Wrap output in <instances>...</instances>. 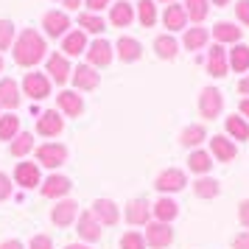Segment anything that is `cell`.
Listing matches in <instances>:
<instances>
[{
  "instance_id": "cell-1",
  "label": "cell",
  "mask_w": 249,
  "mask_h": 249,
  "mask_svg": "<svg viewBox=\"0 0 249 249\" xmlns=\"http://www.w3.org/2000/svg\"><path fill=\"white\" fill-rule=\"evenodd\" d=\"M12 51H14V62L20 68H34L36 62L45 59V51H48L45 36L39 31H34V28H25L23 34H17Z\"/></svg>"
},
{
  "instance_id": "cell-2",
  "label": "cell",
  "mask_w": 249,
  "mask_h": 249,
  "mask_svg": "<svg viewBox=\"0 0 249 249\" xmlns=\"http://www.w3.org/2000/svg\"><path fill=\"white\" fill-rule=\"evenodd\" d=\"M36 154V165H45V168H59L68 162V146L65 143H45V146L34 148Z\"/></svg>"
},
{
  "instance_id": "cell-3",
  "label": "cell",
  "mask_w": 249,
  "mask_h": 249,
  "mask_svg": "<svg viewBox=\"0 0 249 249\" xmlns=\"http://www.w3.org/2000/svg\"><path fill=\"white\" fill-rule=\"evenodd\" d=\"M221 109H224V95H221V90L218 87H204L202 95H199V112H202V118L204 121H213V118L221 115Z\"/></svg>"
},
{
  "instance_id": "cell-4",
  "label": "cell",
  "mask_w": 249,
  "mask_h": 249,
  "mask_svg": "<svg viewBox=\"0 0 249 249\" xmlns=\"http://www.w3.org/2000/svg\"><path fill=\"white\" fill-rule=\"evenodd\" d=\"M146 247L151 249H165L171 247V241H174V230L171 224H162V221H148L146 224Z\"/></svg>"
},
{
  "instance_id": "cell-5",
  "label": "cell",
  "mask_w": 249,
  "mask_h": 249,
  "mask_svg": "<svg viewBox=\"0 0 249 249\" xmlns=\"http://www.w3.org/2000/svg\"><path fill=\"white\" fill-rule=\"evenodd\" d=\"M23 92L28 98H34V101H42L51 95V79H48L45 73H25L23 76Z\"/></svg>"
},
{
  "instance_id": "cell-6",
  "label": "cell",
  "mask_w": 249,
  "mask_h": 249,
  "mask_svg": "<svg viewBox=\"0 0 249 249\" xmlns=\"http://www.w3.org/2000/svg\"><path fill=\"white\" fill-rule=\"evenodd\" d=\"M185 185H188V174L182 168H165L157 179H154V188H157L160 193H177V191H182Z\"/></svg>"
},
{
  "instance_id": "cell-7",
  "label": "cell",
  "mask_w": 249,
  "mask_h": 249,
  "mask_svg": "<svg viewBox=\"0 0 249 249\" xmlns=\"http://www.w3.org/2000/svg\"><path fill=\"white\" fill-rule=\"evenodd\" d=\"M76 232H79V238L81 241H87V244L101 241V221L92 215V210L79 213V218H76Z\"/></svg>"
},
{
  "instance_id": "cell-8",
  "label": "cell",
  "mask_w": 249,
  "mask_h": 249,
  "mask_svg": "<svg viewBox=\"0 0 249 249\" xmlns=\"http://www.w3.org/2000/svg\"><path fill=\"white\" fill-rule=\"evenodd\" d=\"M70 188H73L70 177H65V174H51V177L39 185V193H42L45 199H65L70 193Z\"/></svg>"
},
{
  "instance_id": "cell-9",
  "label": "cell",
  "mask_w": 249,
  "mask_h": 249,
  "mask_svg": "<svg viewBox=\"0 0 249 249\" xmlns=\"http://www.w3.org/2000/svg\"><path fill=\"white\" fill-rule=\"evenodd\" d=\"M62 129H65V118H62L59 109H48V112H42L36 118V135L56 137V135H62Z\"/></svg>"
},
{
  "instance_id": "cell-10",
  "label": "cell",
  "mask_w": 249,
  "mask_h": 249,
  "mask_svg": "<svg viewBox=\"0 0 249 249\" xmlns=\"http://www.w3.org/2000/svg\"><path fill=\"white\" fill-rule=\"evenodd\" d=\"M115 56V48L107 39H95L92 45H87V65L90 68H107Z\"/></svg>"
},
{
  "instance_id": "cell-11",
  "label": "cell",
  "mask_w": 249,
  "mask_h": 249,
  "mask_svg": "<svg viewBox=\"0 0 249 249\" xmlns=\"http://www.w3.org/2000/svg\"><path fill=\"white\" fill-rule=\"evenodd\" d=\"M14 185H20L25 191L39 188L42 185V179H39V165L36 162H17V168H14Z\"/></svg>"
},
{
  "instance_id": "cell-12",
  "label": "cell",
  "mask_w": 249,
  "mask_h": 249,
  "mask_svg": "<svg viewBox=\"0 0 249 249\" xmlns=\"http://www.w3.org/2000/svg\"><path fill=\"white\" fill-rule=\"evenodd\" d=\"M76 218H79V204L73 199H59L56 207L51 210V221L56 227H70Z\"/></svg>"
},
{
  "instance_id": "cell-13",
  "label": "cell",
  "mask_w": 249,
  "mask_h": 249,
  "mask_svg": "<svg viewBox=\"0 0 249 249\" xmlns=\"http://www.w3.org/2000/svg\"><path fill=\"white\" fill-rule=\"evenodd\" d=\"M238 154L235 140H230L227 135H213L210 137V157H215L218 162H232Z\"/></svg>"
},
{
  "instance_id": "cell-14",
  "label": "cell",
  "mask_w": 249,
  "mask_h": 249,
  "mask_svg": "<svg viewBox=\"0 0 249 249\" xmlns=\"http://www.w3.org/2000/svg\"><path fill=\"white\" fill-rule=\"evenodd\" d=\"M56 107L62 115H68V118H79L84 112V101H81V95L76 90H62L56 95Z\"/></svg>"
},
{
  "instance_id": "cell-15",
  "label": "cell",
  "mask_w": 249,
  "mask_h": 249,
  "mask_svg": "<svg viewBox=\"0 0 249 249\" xmlns=\"http://www.w3.org/2000/svg\"><path fill=\"white\" fill-rule=\"evenodd\" d=\"M42 28H45L48 36H65L70 28V17L65 12H45L42 14Z\"/></svg>"
},
{
  "instance_id": "cell-16",
  "label": "cell",
  "mask_w": 249,
  "mask_h": 249,
  "mask_svg": "<svg viewBox=\"0 0 249 249\" xmlns=\"http://www.w3.org/2000/svg\"><path fill=\"white\" fill-rule=\"evenodd\" d=\"M48 79L56 81V84H65V81L70 79V73H73V68H70V59L65 56V53H51L48 56Z\"/></svg>"
},
{
  "instance_id": "cell-17",
  "label": "cell",
  "mask_w": 249,
  "mask_h": 249,
  "mask_svg": "<svg viewBox=\"0 0 249 249\" xmlns=\"http://www.w3.org/2000/svg\"><path fill=\"white\" fill-rule=\"evenodd\" d=\"M227 70H230V62H227L224 45H210V53H207V73H210L213 79H224Z\"/></svg>"
},
{
  "instance_id": "cell-18",
  "label": "cell",
  "mask_w": 249,
  "mask_h": 249,
  "mask_svg": "<svg viewBox=\"0 0 249 249\" xmlns=\"http://www.w3.org/2000/svg\"><path fill=\"white\" fill-rule=\"evenodd\" d=\"M101 84V76L95 73V68H90L87 62L73 68V87L76 90H95Z\"/></svg>"
},
{
  "instance_id": "cell-19",
  "label": "cell",
  "mask_w": 249,
  "mask_h": 249,
  "mask_svg": "<svg viewBox=\"0 0 249 249\" xmlns=\"http://www.w3.org/2000/svg\"><path fill=\"white\" fill-rule=\"evenodd\" d=\"M126 221L132 227H143L151 221V204L146 199H132L126 204Z\"/></svg>"
},
{
  "instance_id": "cell-20",
  "label": "cell",
  "mask_w": 249,
  "mask_h": 249,
  "mask_svg": "<svg viewBox=\"0 0 249 249\" xmlns=\"http://www.w3.org/2000/svg\"><path fill=\"white\" fill-rule=\"evenodd\" d=\"M109 23L115 28H126L135 23V6L129 0H115V6H109Z\"/></svg>"
},
{
  "instance_id": "cell-21",
  "label": "cell",
  "mask_w": 249,
  "mask_h": 249,
  "mask_svg": "<svg viewBox=\"0 0 249 249\" xmlns=\"http://www.w3.org/2000/svg\"><path fill=\"white\" fill-rule=\"evenodd\" d=\"M92 215L101 221V227H115L118 218H121V213H118V207H115L112 199H95L92 202Z\"/></svg>"
},
{
  "instance_id": "cell-22",
  "label": "cell",
  "mask_w": 249,
  "mask_h": 249,
  "mask_svg": "<svg viewBox=\"0 0 249 249\" xmlns=\"http://www.w3.org/2000/svg\"><path fill=\"white\" fill-rule=\"evenodd\" d=\"M151 215L154 221H162V224H171L177 215H179V204L174 202L171 196H160L157 202L151 204Z\"/></svg>"
},
{
  "instance_id": "cell-23",
  "label": "cell",
  "mask_w": 249,
  "mask_h": 249,
  "mask_svg": "<svg viewBox=\"0 0 249 249\" xmlns=\"http://www.w3.org/2000/svg\"><path fill=\"white\" fill-rule=\"evenodd\" d=\"M162 23H165L168 31H182V28H188L185 6H182V3H171V6H165V12H162Z\"/></svg>"
},
{
  "instance_id": "cell-24",
  "label": "cell",
  "mask_w": 249,
  "mask_h": 249,
  "mask_svg": "<svg viewBox=\"0 0 249 249\" xmlns=\"http://www.w3.org/2000/svg\"><path fill=\"white\" fill-rule=\"evenodd\" d=\"M0 107L3 109H17L20 107V84L14 79H0Z\"/></svg>"
},
{
  "instance_id": "cell-25",
  "label": "cell",
  "mask_w": 249,
  "mask_h": 249,
  "mask_svg": "<svg viewBox=\"0 0 249 249\" xmlns=\"http://www.w3.org/2000/svg\"><path fill=\"white\" fill-rule=\"evenodd\" d=\"M115 53L121 62H137V59L143 56V45L132 39V36H121L118 42H115Z\"/></svg>"
},
{
  "instance_id": "cell-26",
  "label": "cell",
  "mask_w": 249,
  "mask_h": 249,
  "mask_svg": "<svg viewBox=\"0 0 249 249\" xmlns=\"http://www.w3.org/2000/svg\"><path fill=\"white\" fill-rule=\"evenodd\" d=\"M62 53H65V56L87 53V34H84V31H70V34H65L62 36Z\"/></svg>"
},
{
  "instance_id": "cell-27",
  "label": "cell",
  "mask_w": 249,
  "mask_h": 249,
  "mask_svg": "<svg viewBox=\"0 0 249 249\" xmlns=\"http://www.w3.org/2000/svg\"><path fill=\"white\" fill-rule=\"evenodd\" d=\"M241 34H244V31H241L235 23H215V25H213L215 45H227V42L238 45V42H241Z\"/></svg>"
},
{
  "instance_id": "cell-28",
  "label": "cell",
  "mask_w": 249,
  "mask_h": 249,
  "mask_svg": "<svg viewBox=\"0 0 249 249\" xmlns=\"http://www.w3.org/2000/svg\"><path fill=\"white\" fill-rule=\"evenodd\" d=\"M188 168L193 174H199V177H207V171L213 168V157H210V151H204V148H193L191 157H188Z\"/></svg>"
},
{
  "instance_id": "cell-29",
  "label": "cell",
  "mask_w": 249,
  "mask_h": 249,
  "mask_svg": "<svg viewBox=\"0 0 249 249\" xmlns=\"http://www.w3.org/2000/svg\"><path fill=\"white\" fill-rule=\"evenodd\" d=\"M154 53H157V59L171 62V59L179 53V42H177L171 34H160L157 39H154Z\"/></svg>"
},
{
  "instance_id": "cell-30",
  "label": "cell",
  "mask_w": 249,
  "mask_h": 249,
  "mask_svg": "<svg viewBox=\"0 0 249 249\" xmlns=\"http://www.w3.org/2000/svg\"><path fill=\"white\" fill-rule=\"evenodd\" d=\"M230 70H235V73H247L249 70V45H244V42H238L232 51H230Z\"/></svg>"
},
{
  "instance_id": "cell-31",
  "label": "cell",
  "mask_w": 249,
  "mask_h": 249,
  "mask_svg": "<svg viewBox=\"0 0 249 249\" xmlns=\"http://www.w3.org/2000/svg\"><path fill=\"white\" fill-rule=\"evenodd\" d=\"M182 6H185L188 20L193 23H204V17L210 14V0H182Z\"/></svg>"
},
{
  "instance_id": "cell-32",
  "label": "cell",
  "mask_w": 249,
  "mask_h": 249,
  "mask_svg": "<svg viewBox=\"0 0 249 249\" xmlns=\"http://www.w3.org/2000/svg\"><path fill=\"white\" fill-rule=\"evenodd\" d=\"M207 42H210V34H207L204 28H199V25H196V28H188L185 36H182V45L188 48V51H202Z\"/></svg>"
},
{
  "instance_id": "cell-33",
  "label": "cell",
  "mask_w": 249,
  "mask_h": 249,
  "mask_svg": "<svg viewBox=\"0 0 249 249\" xmlns=\"http://www.w3.org/2000/svg\"><path fill=\"white\" fill-rule=\"evenodd\" d=\"M34 148H36L34 146V135H31V132H20V135L12 140L9 151H12V157H28Z\"/></svg>"
},
{
  "instance_id": "cell-34",
  "label": "cell",
  "mask_w": 249,
  "mask_h": 249,
  "mask_svg": "<svg viewBox=\"0 0 249 249\" xmlns=\"http://www.w3.org/2000/svg\"><path fill=\"white\" fill-rule=\"evenodd\" d=\"M224 126H227V135L232 140H249V124L241 115H227Z\"/></svg>"
},
{
  "instance_id": "cell-35",
  "label": "cell",
  "mask_w": 249,
  "mask_h": 249,
  "mask_svg": "<svg viewBox=\"0 0 249 249\" xmlns=\"http://www.w3.org/2000/svg\"><path fill=\"white\" fill-rule=\"evenodd\" d=\"M204 137H207L204 126L202 124H191V126H185V129H182L179 143H182V146H188V148H196L199 143H204Z\"/></svg>"
},
{
  "instance_id": "cell-36",
  "label": "cell",
  "mask_w": 249,
  "mask_h": 249,
  "mask_svg": "<svg viewBox=\"0 0 249 249\" xmlns=\"http://www.w3.org/2000/svg\"><path fill=\"white\" fill-rule=\"evenodd\" d=\"M221 191V185L213 179V177H199V179L193 182V193L199 196V199H215Z\"/></svg>"
},
{
  "instance_id": "cell-37",
  "label": "cell",
  "mask_w": 249,
  "mask_h": 249,
  "mask_svg": "<svg viewBox=\"0 0 249 249\" xmlns=\"http://www.w3.org/2000/svg\"><path fill=\"white\" fill-rule=\"evenodd\" d=\"M137 20L143 28H151V25L157 23V6H154V0H137Z\"/></svg>"
},
{
  "instance_id": "cell-38",
  "label": "cell",
  "mask_w": 249,
  "mask_h": 249,
  "mask_svg": "<svg viewBox=\"0 0 249 249\" xmlns=\"http://www.w3.org/2000/svg\"><path fill=\"white\" fill-rule=\"evenodd\" d=\"M20 135V118L17 115H0V140H9L12 143L14 137Z\"/></svg>"
},
{
  "instance_id": "cell-39",
  "label": "cell",
  "mask_w": 249,
  "mask_h": 249,
  "mask_svg": "<svg viewBox=\"0 0 249 249\" xmlns=\"http://www.w3.org/2000/svg\"><path fill=\"white\" fill-rule=\"evenodd\" d=\"M79 25L84 28V34H101V31H107V23L98 14H90V12L79 14Z\"/></svg>"
},
{
  "instance_id": "cell-40",
  "label": "cell",
  "mask_w": 249,
  "mask_h": 249,
  "mask_svg": "<svg viewBox=\"0 0 249 249\" xmlns=\"http://www.w3.org/2000/svg\"><path fill=\"white\" fill-rule=\"evenodd\" d=\"M14 39H17L14 23L12 20H0V51H9V48L14 45Z\"/></svg>"
},
{
  "instance_id": "cell-41",
  "label": "cell",
  "mask_w": 249,
  "mask_h": 249,
  "mask_svg": "<svg viewBox=\"0 0 249 249\" xmlns=\"http://www.w3.org/2000/svg\"><path fill=\"white\" fill-rule=\"evenodd\" d=\"M121 249H146V238L137 230H129V232L121 235Z\"/></svg>"
},
{
  "instance_id": "cell-42",
  "label": "cell",
  "mask_w": 249,
  "mask_h": 249,
  "mask_svg": "<svg viewBox=\"0 0 249 249\" xmlns=\"http://www.w3.org/2000/svg\"><path fill=\"white\" fill-rule=\"evenodd\" d=\"M235 17L241 25H247L249 28V0H238L235 3Z\"/></svg>"
},
{
  "instance_id": "cell-43",
  "label": "cell",
  "mask_w": 249,
  "mask_h": 249,
  "mask_svg": "<svg viewBox=\"0 0 249 249\" xmlns=\"http://www.w3.org/2000/svg\"><path fill=\"white\" fill-rule=\"evenodd\" d=\"M12 196V177L0 171V202H6Z\"/></svg>"
},
{
  "instance_id": "cell-44",
  "label": "cell",
  "mask_w": 249,
  "mask_h": 249,
  "mask_svg": "<svg viewBox=\"0 0 249 249\" xmlns=\"http://www.w3.org/2000/svg\"><path fill=\"white\" fill-rule=\"evenodd\" d=\"M28 249H53V241L48 235H34L31 244H28Z\"/></svg>"
},
{
  "instance_id": "cell-45",
  "label": "cell",
  "mask_w": 249,
  "mask_h": 249,
  "mask_svg": "<svg viewBox=\"0 0 249 249\" xmlns=\"http://www.w3.org/2000/svg\"><path fill=\"white\" fill-rule=\"evenodd\" d=\"M84 6L90 9V14H98L101 9H107V6H112V0H84Z\"/></svg>"
},
{
  "instance_id": "cell-46",
  "label": "cell",
  "mask_w": 249,
  "mask_h": 249,
  "mask_svg": "<svg viewBox=\"0 0 249 249\" xmlns=\"http://www.w3.org/2000/svg\"><path fill=\"white\" fill-rule=\"evenodd\" d=\"M238 221L249 230V199H244V202L238 204Z\"/></svg>"
},
{
  "instance_id": "cell-47",
  "label": "cell",
  "mask_w": 249,
  "mask_h": 249,
  "mask_svg": "<svg viewBox=\"0 0 249 249\" xmlns=\"http://www.w3.org/2000/svg\"><path fill=\"white\" fill-rule=\"evenodd\" d=\"M232 249H249V230L232 238Z\"/></svg>"
},
{
  "instance_id": "cell-48",
  "label": "cell",
  "mask_w": 249,
  "mask_h": 249,
  "mask_svg": "<svg viewBox=\"0 0 249 249\" xmlns=\"http://www.w3.org/2000/svg\"><path fill=\"white\" fill-rule=\"evenodd\" d=\"M238 112H241V118L249 124V98H241V101H238Z\"/></svg>"
},
{
  "instance_id": "cell-49",
  "label": "cell",
  "mask_w": 249,
  "mask_h": 249,
  "mask_svg": "<svg viewBox=\"0 0 249 249\" xmlns=\"http://www.w3.org/2000/svg\"><path fill=\"white\" fill-rule=\"evenodd\" d=\"M0 249H25V247L20 244V241H3V244H0Z\"/></svg>"
},
{
  "instance_id": "cell-50",
  "label": "cell",
  "mask_w": 249,
  "mask_h": 249,
  "mask_svg": "<svg viewBox=\"0 0 249 249\" xmlns=\"http://www.w3.org/2000/svg\"><path fill=\"white\" fill-rule=\"evenodd\" d=\"M238 92H244V95H249V76H244V79L238 81Z\"/></svg>"
},
{
  "instance_id": "cell-51",
  "label": "cell",
  "mask_w": 249,
  "mask_h": 249,
  "mask_svg": "<svg viewBox=\"0 0 249 249\" xmlns=\"http://www.w3.org/2000/svg\"><path fill=\"white\" fill-rule=\"evenodd\" d=\"M62 3H65L68 9H79V6H81V0H62Z\"/></svg>"
},
{
  "instance_id": "cell-52",
  "label": "cell",
  "mask_w": 249,
  "mask_h": 249,
  "mask_svg": "<svg viewBox=\"0 0 249 249\" xmlns=\"http://www.w3.org/2000/svg\"><path fill=\"white\" fill-rule=\"evenodd\" d=\"M65 249H92V247H87V244H68Z\"/></svg>"
},
{
  "instance_id": "cell-53",
  "label": "cell",
  "mask_w": 249,
  "mask_h": 249,
  "mask_svg": "<svg viewBox=\"0 0 249 249\" xmlns=\"http://www.w3.org/2000/svg\"><path fill=\"white\" fill-rule=\"evenodd\" d=\"M210 3H213V6H227L230 0H210Z\"/></svg>"
},
{
  "instance_id": "cell-54",
  "label": "cell",
  "mask_w": 249,
  "mask_h": 249,
  "mask_svg": "<svg viewBox=\"0 0 249 249\" xmlns=\"http://www.w3.org/2000/svg\"><path fill=\"white\" fill-rule=\"evenodd\" d=\"M3 68H6V65H3V56H0V73H3Z\"/></svg>"
},
{
  "instance_id": "cell-55",
  "label": "cell",
  "mask_w": 249,
  "mask_h": 249,
  "mask_svg": "<svg viewBox=\"0 0 249 249\" xmlns=\"http://www.w3.org/2000/svg\"><path fill=\"white\" fill-rule=\"evenodd\" d=\"M162 3H174V0H162Z\"/></svg>"
}]
</instances>
